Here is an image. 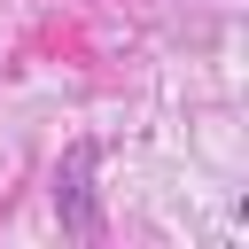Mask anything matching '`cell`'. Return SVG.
Returning <instances> with one entry per match:
<instances>
[{
  "instance_id": "1",
  "label": "cell",
  "mask_w": 249,
  "mask_h": 249,
  "mask_svg": "<svg viewBox=\"0 0 249 249\" xmlns=\"http://www.w3.org/2000/svg\"><path fill=\"white\" fill-rule=\"evenodd\" d=\"M54 210H62L70 233H93V226H101V218H93V187H86V148L54 171Z\"/></svg>"
}]
</instances>
